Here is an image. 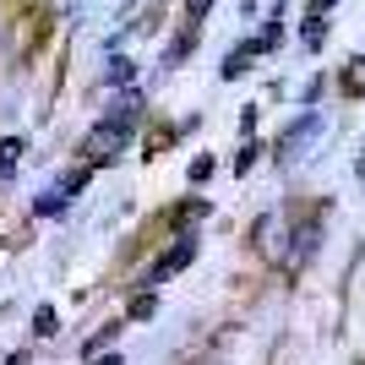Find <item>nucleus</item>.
Here are the masks:
<instances>
[{
  "label": "nucleus",
  "instance_id": "nucleus-15",
  "mask_svg": "<svg viewBox=\"0 0 365 365\" xmlns=\"http://www.w3.org/2000/svg\"><path fill=\"white\" fill-rule=\"evenodd\" d=\"M207 11H213V0H185V16H191V22H202Z\"/></svg>",
  "mask_w": 365,
  "mask_h": 365
},
{
  "label": "nucleus",
  "instance_id": "nucleus-2",
  "mask_svg": "<svg viewBox=\"0 0 365 365\" xmlns=\"http://www.w3.org/2000/svg\"><path fill=\"white\" fill-rule=\"evenodd\" d=\"M322 109H305L300 120L289 125V131H284V137H278V158H284V164H294V158H305V148H311V142L322 137Z\"/></svg>",
  "mask_w": 365,
  "mask_h": 365
},
{
  "label": "nucleus",
  "instance_id": "nucleus-12",
  "mask_svg": "<svg viewBox=\"0 0 365 365\" xmlns=\"http://www.w3.org/2000/svg\"><path fill=\"white\" fill-rule=\"evenodd\" d=\"M109 82H115V88H131V82H137V61L115 55V61H109Z\"/></svg>",
  "mask_w": 365,
  "mask_h": 365
},
{
  "label": "nucleus",
  "instance_id": "nucleus-13",
  "mask_svg": "<svg viewBox=\"0 0 365 365\" xmlns=\"http://www.w3.org/2000/svg\"><path fill=\"white\" fill-rule=\"evenodd\" d=\"M344 93H349V98H360V93H365V55H354V61H349V71H344Z\"/></svg>",
  "mask_w": 365,
  "mask_h": 365
},
{
  "label": "nucleus",
  "instance_id": "nucleus-3",
  "mask_svg": "<svg viewBox=\"0 0 365 365\" xmlns=\"http://www.w3.org/2000/svg\"><path fill=\"white\" fill-rule=\"evenodd\" d=\"M191 257H197V240H175V251H169L164 262H153V267H148V284L158 289V284H164L169 273H180V267H191Z\"/></svg>",
  "mask_w": 365,
  "mask_h": 365
},
{
  "label": "nucleus",
  "instance_id": "nucleus-17",
  "mask_svg": "<svg viewBox=\"0 0 365 365\" xmlns=\"http://www.w3.org/2000/svg\"><path fill=\"white\" fill-rule=\"evenodd\" d=\"M305 11H311V16H327V11H333V0H305Z\"/></svg>",
  "mask_w": 365,
  "mask_h": 365
},
{
  "label": "nucleus",
  "instance_id": "nucleus-7",
  "mask_svg": "<svg viewBox=\"0 0 365 365\" xmlns=\"http://www.w3.org/2000/svg\"><path fill=\"white\" fill-rule=\"evenodd\" d=\"M278 38H284V6H273V11H267V28H262V55H267V49H278Z\"/></svg>",
  "mask_w": 365,
  "mask_h": 365
},
{
  "label": "nucleus",
  "instance_id": "nucleus-16",
  "mask_svg": "<svg viewBox=\"0 0 365 365\" xmlns=\"http://www.w3.org/2000/svg\"><path fill=\"white\" fill-rule=\"evenodd\" d=\"M251 131H257V109L245 104V109H240V137H251Z\"/></svg>",
  "mask_w": 365,
  "mask_h": 365
},
{
  "label": "nucleus",
  "instance_id": "nucleus-14",
  "mask_svg": "<svg viewBox=\"0 0 365 365\" xmlns=\"http://www.w3.org/2000/svg\"><path fill=\"white\" fill-rule=\"evenodd\" d=\"M185 175H191V185H207V180H213V158H207V153H202V158H191V169H185Z\"/></svg>",
  "mask_w": 365,
  "mask_h": 365
},
{
  "label": "nucleus",
  "instance_id": "nucleus-4",
  "mask_svg": "<svg viewBox=\"0 0 365 365\" xmlns=\"http://www.w3.org/2000/svg\"><path fill=\"white\" fill-rule=\"evenodd\" d=\"M207 213H213V207H207V202H202V197L180 202V207L169 213V229H175V240H191V224H197V218H207Z\"/></svg>",
  "mask_w": 365,
  "mask_h": 365
},
{
  "label": "nucleus",
  "instance_id": "nucleus-6",
  "mask_svg": "<svg viewBox=\"0 0 365 365\" xmlns=\"http://www.w3.org/2000/svg\"><path fill=\"white\" fill-rule=\"evenodd\" d=\"M300 44H305V49H322V44H327V16H311V11H305V22H300Z\"/></svg>",
  "mask_w": 365,
  "mask_h": 365
},
{
  "label": "nucleus",
  "instance_id": "nucleus-1",
  "mask_svg": "<svg viewBox=\"0 0 365 365\" xmlns=\"http://www.w3.org/2000/svg\"><path fill=\"white\" fill-rule=\"evenodd\" d=\"M137 115H142V98H137V93H131L120 115H104V120H98V125H93V131H88V142H82V153H88V164H93V169H104L109 158H115V153H120L125 142H131V131H137Z\"/></svg>",
  "mask_w": 365,
  "mask_h": 365
},
{
  "label": "nucleus",
  "instance_id": "nucleus-10",
  "mask_svg": "<svg viewBox=\"0 0 365 365\" xmlns=\"http://www.w3.org/2000/svg\"><path fill=\"white\" fill-rule=\"evenodd\" d=\"M257 158H262V142H257V137H245L240 153H235V175H251V169H257Z\"/></svg>",
  "mask_w": 365,
  "mask_h": 365
},
{
  "label": "nucleus",
  "instance_id": "nucleus-9",
  "mask_svg": "<svg viewBox=\"0 0 365 365\" xmlns=\"http://www.w3.org/2000/svg\"><path fill=\"white\" fill-rule=\"evenodd\" d=\"M66 202H71V197H66L61 185H55V191H44V197L33 202V213H38V218H55V213H66Z\"/></svg>",
  "mask_w": 365,
  "mask_h": 365
},
{
  "label": "nucleus",
  "instance_id": "nucleus-11",
  "mask_svg": "<svg viewBox=\"0 0 365 365\" xmlns=\"http://www.w3.org/2000/svg\"><path fill=\"white\" fill-rule=\"evenodd\" d=\"M33 333H38V338H55V333H61V317H55V305H38V311H33Z\"/></svg>",
  "mask_w": 365,
  "mask_h": 365
},
{
  "label": "nucleus",
  "instance_id": "nucleus-5",
  "mask_svg": "<svg viewBox=\"0 0 365 365\" xmlns=\"http://www.w3.org/2000/svg\"><path fill=\"white\" fill-rule=\"evenodd\" d=\"M257 55H262V44H257V38H245V44H235V49H229V55H224V82H235V76H245V71H251V61H257Z\"/></svg>",
  "mask_w": 365,
  "mask_h": 365
},
{
  "label": "nucleus",
  "instance_id": "nucleus-8",
  "mask_svg": "<svg viewBox=\"0 0 365 365\" xmlns=\"http://www.w3.org/2000/svg\"><path fill=\"white\" fill-rule=\"evenodd\" d=\"M125 317H131V322H148V317H158V294H153V289L131 294V305H125Z\"/></svg>",
  "mask_w": 365,
  "mask_h": 365
},
{
  "label": "nucleus",
  "instance_id": "nucleus-18",
  "mask_svg": "<svg viewBox=\"0 0 365 365\" xmlns=\"http://www.w3.org/2000/svg\"><path fill=\"white\" fill-rule=\"evenodd\" d=\"M88 365H120V354H93Z\"/></svg>",
  "mask_w": 365,
  "mask_h": 365
}]
</instances>
